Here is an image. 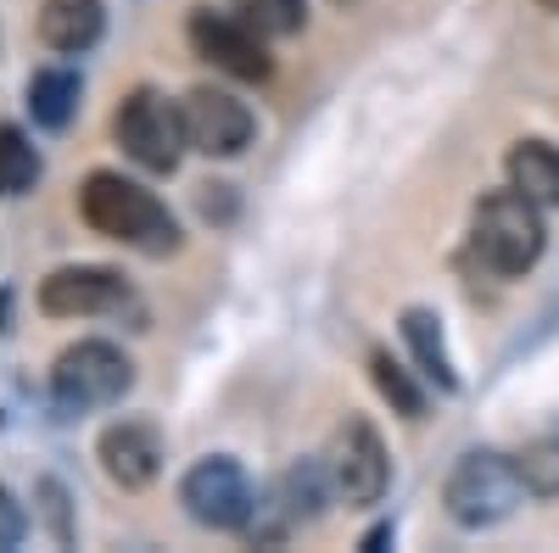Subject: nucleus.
<instances>
[{"label": "nucleus", "instance_id": "f257e3e1", "mask_svg": "<svg viewBox=\"0 0 559 553\" xmlns=\"http://www.w3.org/2000/svg\"><path fill=\"white\" fill-rule=\"evenodd\" d=\"M79 213L84 224L107 241H123L134 252H152V257H168L179 247V224L174 213L123 173H90L84 191H79Z\"/></svg>", "mask_w": 559, "mask_h": 553}, {"label": "nucleus", "instance_id": "f03ea898", "mask_svg": "<svg viewBox=\"0 0 559 553\" xmlns=\"http://www.w3.org/2000/svg\"><path fill=\"white\" fill-rule=\"evenodd\" d=\"M526 492L532 486H526L515 458H503V453H464L453 465V476H448L442 497H448V515L459 526L481 531V526H498V520L515 515Z\"/></svg>", "mask_w": 559, "mask_h": 553}, {"label": "nucleus", "instance_id": "7ed1b4c3", "mask_svg": "<svg viewBox=\"0 0 559 553\" xmlns=\"http://www.w3.org/2000/svg\"><path fill=\"white\" fill-rule=\"evenodd\" d=\"M476 252L492 274H526L537 257H543V207L526 196V191H492L481 196L476 207Z\"/></svg>", "mask_w": 559, "mask_h": 553}, {"label": "nucleus", "instance_id": "20e7f679", "mask_svg": "<svg viewBox=\"0 0 559 553\" xmlns=\"http://www.w3.org/2000/svg\"><path fill=\"white\" fill-rule=\"evenodd\" d=\"M134 386V363L112 347V341H79L57 358L51 369V402L62 413H90L107 408Z\"/></svg>", "mask_w": 559, "mask_h": 553}, {"label": "nucleus", "instance_id": "39448f33", "mask_svg": "<svg viewBox=\"0 0 559 553\" xmlns=\"http://www.w3.org/2000/svg\"><path fill=\"white\" fill-rule=\"evenodd\" d=\"M112 134H118V146L152 173H174L179 152L191 146V134H185V107H174L168 96H157V89H134L112 118Z\"/></svg>", "mask_w": 559, "mask_h": 553}, {"label": "nucleus", "instance_id": "423d86ee", "mask_svg": "<svg viewBox=\"0 0 559 553\" xmlns=\"http://www.w3.org/2000/svg\"><path fill=\"white\" fill-rule=\"evenodd\" d=\"M179 503L197 526H213V531H236L258 509L252 481L236 458H202V465H191V476L179 481Z\"/></svg>", "mask_w": 559, "mask_h": 553}, {"label": "nucleus", "instance_id": "0eeeda50", "mask_svg": "<svg viewBox=\"0 0 559 553\" xmlns=\"http://www.w3.org/2000/svg\"><path fill=\"white\" fill-rule=\"evenodd\" d=\"M185 34H191V51L207 57L213 68L236 73V79H269V51H263V28H252L247 17H229V12H207L197 7L191 23H185Z\"/></svg>", "mask_w": 559, "mask_h": 553}, {"label": "nucleus", "instance_id": "6e6552de", "mask_svg": "<svg viewBox=\"0 0 559 553\" xmlns=\"http://www.w3.org/2000/svg\"><path fill=\"white\" fill-rule=\"evenodd\" d=\"M252 112L247 101H236L229 89H191L185 96V134H191V146L202 157H236L252 146Z\"/></svg>", "mask_w": 559, "mask_h": 553}, {"label": "nucleus", "instance_id": "1a4fd4ad", "mask_svg": "<svg viewBox=\"0 0 559 553\" xmlns=\"http://www.w3.org/2000/svg\"><path fill=\"white\" fill-rule=\"evenodd\" d=\"M134 297L123 286V274L112 268H57L39 286V308L51 318H90V313H123Z\"/></svg>", "mask_w": 559, "mask_h": 553}, {"label": "nucleus", "instance_id": "9d476101", "mask_svg": "<svg viewBox=\"0 0 559 553\" xmlns=\"http://www.w3.org/2000/svg\"><path fill=\"white\" fill-rule=\"evenodd\" d=\"M331 481L347 503H381L386 497V481H392V465H386V447L381 436L369 431L364 420H353L336 447H331Z\"/></svg>", "mask_w": 559, "mask_h": 553}, {"label": "nucleus", "instance_id": "9b49d317", "mask_svg": "<svg viewBox=\"0 0 559 553\" xmlns=\"http://www.w3.org/2000/svg\"><path fill=\"white\" fill-rule=\"evenodd\" d=\"M102 470L123 486V492H140L152 486L157 470H163V436L140 420H123V425H107L102 431Z\"/></svg>", "mask_w": 559, "mask_h": 553}, {"label": "nucleus", "instance_id": "f8f14e48", "mask_svg": "<svg viewBox=\"0 0 559 553\" xmlns=\"http://www.w3.org/2000/svg\"><path fill=\"white\" fill-rule=\"evenodd\" d=\"M102 28H107L102 0H45L39 7V39L62 57H84L102 39Z\"/></svg>", "mask_w": 559, "mask_h": 553}, {"label": "nucleus", "instance_id": "ddd939ff", "mask_svg": "<svg viewBox=\"0 0 559 553\" xmlns=\"http://www.w3.org/2000/svg\"><path fill=\"white\" fill-rule=\"evenodd\" d=\"M509 184L526 191L537 207H559V146L521 141L515 152H509Z\"/></svg>", "mask_w": 559, "mask_h": 553}, {"label": "nucleus", "instance_id": "4468645a", "mask_svg": "<svg viewBox=\"0 0 559 553\" xmlns=\"http://www.w3.org/2000/svg\"><path fill=\"white\" fill-rule=\"evenodd\" d=\"M28 112L45 129H68L79 112V73L73 68H39L28 79Z\"/></svg>", "mask_w": 559, "mask_h": 553}, {"label": "nucleus", "instance_id": "2eb2a0df", "mask_svg": "<svg viewBox=\"0 0 559 553\" xmlns=\"http://www.w3.org/2000/svg\"><path fill=\"white\" fill-rule=\"evenodd\" d=\"M403 336H408V347H414L419 369H426V375H431L442 392H453V386H459V375H453L448 347H442V318H437V313H426V308H408V313H403Z\"/></svg>", "mask_w": 559, "mask_h": 553}, {"label": "nucleus", "instance_id": "dca6fc26", "mask_svg": "<svg viewBox=\"0 0 559 553\" xmlns=\"http://www.w3.org/2000/svg\"><path fill=\"white\" fill-rule=\"evenodd\" d=\"M39 184V152L17 123H0V196H28Z\"/></svg>", "mask_w": 559, "mask_h": 553}, {"label": "nucleus", "instance_id": "f3484780", "mask_svg": "<svg viewBox=\"0 0 559 553\" xmlns=\"http://www.w3.org/2000/svg\"><path fill=\"white\" fill-rule=\"evenodd\" d=\"M369 369H376V386H381V397L403 413V420H419V413H426V397H419V392L408 386L403 363H397L392 352H376V358H369Z\"/></svg>", "mask_w": 559, "mask_h": 553}, {"label": "nucleus", "instance_id": "a211bd4d", "mask_svg": "<svg viewBox=\"0 0 559 553\" xmlns=\"http://www.w3.org/2000/svg\"><path fill=\"white\" fill-rule=\"evenodd\" d=\"M236 7H241V17H247L252 28H263V34H297V28L308 23L302 0H236Z\"/></svg>", "mask_w": 559, "mask_h": 553}, {"label": "nucleus", "instance_id": "6ab92c4d", "mask_svg": "<svg viewBox=\"0 0 559 553\" xmlns=\"http://www.w3.org/2000/svg\"><path fill=\"white\" fill-rule=\"evenodd\" d=\"M521 476H526L532 492L559 497V442H532V447L521 453Z\"/></svg>", "mask_w": 559, "mask_h": 553}, {"label": "nucleus", "instance_id": "aec40b11", "mask_svg": "<svg viewBox=\"0 0 559 553\" xmlns=\"http://www.w3.org/2000/svg\"><path fill=\"white\" fill-rule=\"evenodd\" d=\"M280 492H286L292 503H286V520H313L319 515V470H292L286 481H280Z\"/></svg>", "mask_w": 559, "mask_h": 553}, {"label": "nucleus", "instance_id": "412c9836", "mask_svg": "<svg viewBox=\"0 0 559 553\" xmlns=\"http://www.w3.org/2000/svg\"><path fill=\"white\" fill-rule=\"evenodd\" d=\"M17 542H23V509L12 486H0V548H17Z\"/></svg>", "mask_w": 559, "mask_h": 553}, {"label": "nucleus", "instance_id": "4be33fe9", "mask_svg": "<svg viewBox=\"0 0 559 553\" xmlns=\"http://www.w3.org/2000/svg\"><path fill=\"white\" fill-rule=\"evenodd\" d=\"M39 497H45V509H51V520H57V537L68 542V497H62V486H57V481H45Z\"/></svg>", "mask_w": 559, "mask_h": 553}, {"label": "nucleus", "instance_id": "5701e85b", "mask_svg": "<svg viewBox=\"0 0 559 553\" xmlns=\"http://www.w3.org/2000/svg\"><path fill=\"white\" fill-rule=\"evenodd\" d=\"M543 7H559V0H543Z\"/></svg>", "mask_w": 559, "mask_h": 553}]
</instances>
